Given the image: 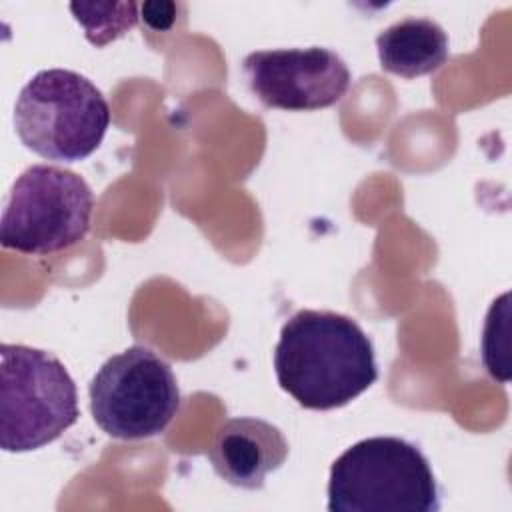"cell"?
Segmentation results:
<instances>
[{
    "instance_id": "6da1fadb",
    "label": "cell",
    "mask_w": 512,
    "mask_h": 512,
    "mask_svg": "<svg viewBox=\"0 0 512 512\" xmlns=\"http://www.w3.org/2000/svg\"><path fill=\"white\" fill-rule=\"evenodd\" d=\"M274 372L280 388L308 410L346 406L378 380L366 332L330 310H298L284 322Z\"/></svg>"
},
{
    "instance_id": "7a4b0ae2",
    "label": "cell",
    "mask_w": 512,
    "mask_h": 512,
    "mask_svg": "<svg viewBox=\"0 0 512 512\" xmlns=\"http://www.w3.org/2000/svg\"><path fill=\"white\" fill-rule=\"evenodd\" d=\"M330 512H436L440 490L422 450L398 436L346 448L328 478Z\"/></svg>"
},
{
    "instance_id": "3957f363",
    "label": "cell",
    "mask_w": 512,
    "mask_h": 512,
    "mask_svg": "<svg viewBox=\"0 0 512 512\" xmlns=\"http://www.w3.org/2000/svg\"><path fill=\"white\" fill-rule=\"evenodd\" d=\"M108 126L104 94L86 76L66 68L36 72L14 104L18 138L46 160H84L102 144Z\"/></svg>"
},
{
    "instance_id": "277c9868",
    "label": "cell",
    "mask_w": 512,
    "mask_h": 512,
    "mask_svg": "<svg viewBox=\"0 0 512 512\" xmlns=\"http://www.w3.org/2000/svg\"><path fill=\"white\" fill-rule=\"evenodd\" d=\"M80 416L76 384L46 350L0 346V446L4 452L38 450L60 438Z\"/></svg>"
},
{
    "instance_id": "5b68a950",
    "label": "cell",
    "mask_w": 512,
    "mask_h": 512,
    "mask_svg": "<svg viewBox=\"0 0 512 512\" xmlns=\"http://www.w3.org/2000/svg\"><path fill=\"white\" fill-rule=\"evenodd\" d=\"M92 208V190L76 172L52 164L28 166L4 200L0 242L32 256L66 250L88 234Z\"/></svg>"
},
{
    "instance_id": "8992f818",
    "label": "cell",
    "mask_w": 512,
    "mask_h": 512,
    "mask_svg": "<svg viewBox=\"0 0 512 512\" xmlns=\"http://www.w3.org/2000/svg\"><path fill=\"white\" fill-rule=\"evenodd\" d=\"M94 422L112 438L158 436L180 410V390L168 362L146 346L110 356L88 386Z\"/></svg>"
},
{
    "instance_id": "52a82bcc",
    "label": "cell",
    "mask_w": 512,
    "mask_h": 512,
    "mask_svg": "<svg viewBox=\"0 0 512 512\" xmlns=\"http://www.w3.org/2000/svg\"><path fill=\"white\" fill-rule=\"evenodd\" d=\"M242 70L252 94L268 108L320 110L350 88L346 62L322 46L256 50L242 60Z\"/></svg>"
},
{
    "instance_id": "ba28073f",
    "label": "cell",
    "mask_w": 512,
    "mask_h": 512,
    "mask_svg": "<svg viewBox=\"0 0 512 512\" xmlns=\"http://www.w3.org/2000/svg\"><path fill=\"white\" fill-rule=\"evenodd\" d=\"M214 472L232 486L260 490L266 474L288 458V442L278 426L250 416L226 420L208 450Z\"/></svg>"
},
{
    "instance_id": "9c48e42d",
    "label": "cell",
    "mask_w": 512,
    "mask_h": 512,
    "mask_svg": "<svg viewBox=\"0 0 512 512\" xmlns=\"http://www.w3.org/2000/svg\"><path fill=\"white\" fill-rule=\"evenodd\" d=\"M376 50L382 70L416 78L438 70L448 60V36L430 18H404L376 36Z\"/></svg>"
},
{
    "instance_id": "30bf717a",
    "label": "cell",
    "mask_w": 512,
    "mask_h": 512,
    "mask_svg": "<svg viewBox=\"0 0 512 512\" xmlns=\"http://www.w3.org/2000/svg\"><path fill=\"white\" fill-rule=\"evenodd\" d=\"M76 22L84 28L90 44L106 46L108 42L120 38L138 22L140 4H70Z\"/></svg>"
},
{
    "instance_id": "8fae6325",
    "label": "cell",
    "mask_w": 512,
    "mask_h": 512,
    "mask_svg": "<svg viewBox=\"0 0 512 512\" xmlns=\"http://www.w3.org/2000/svg\"><path fill=\"white\" fill-rule=\"evenodd\" d=\"M508 326V294H502L498 300L492 302L488 316H486V324H484V334H482V360L486 370L490 372L492 378H498L502 382V370L498 366V358H496V344L500 340V336L508 334L506 330Z\"/></svg>"
},
{
    "instance_id": "7c38bea8",
    "label": "cell",
    "mask_w": 512,
    "mask_h": 512,
    "mask_svg": "<svg viewBox=\"0 0 512 512\" xmlns=\"http://www.w3.org/2000/svg\"><path fill=\"white\" fill-rule=\"evenodd\" d=\"M142 10V20L150 30H166L172 26L176 4L170 2H144L140 4Z\"/></svg>"
}]
</instances>
